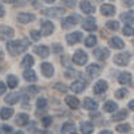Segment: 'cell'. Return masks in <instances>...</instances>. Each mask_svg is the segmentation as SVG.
I'll list each match as a JSON object with an SVG mask.
<instances>
[{"label":"cell","mask_w":134,"mask_h":134,"mask_svg":"<svg viewBox=\"0 0 134 134\" xmlns=\"http://www.w3.org/2000/svg\"><path fill=\"white\" fill-rule=\"evenodd\" d=\"M126 94H127V90H126V88H119L118 91H115V98L121 99V98H124Z\"/></svg>","instance_id":"obj_39"},{"label":"cell","mask_w":134,"mask_h":134,"mask_svg":"<svg viewBox=\"0 0 134 134\" xmlns=\"http://www.w3.org/2000/svg\"><path fill=\"white\" fill-rule=\"evenodd\" d=\"M110 46L113 47V48H118V50H121V48H124V47H125V43H124V40H122V39L114 36V38H111V39H110Z\"/></svg>","instance_id":"obj_18"},{"label":"cell","mask_w":134,"mask_h":134,"mask_svg":"<svg viewBox=\"0 0 134 134\" xmlns=\"http://www.w3.org/2000/svg\"><path fill=\"white\" fill-rule=\"evenodd\" d=\"M97 102H94V99H91V98H85V100H83V107L86 109V110H95L97 109Z\"/></svg>","instance_id":"obj_22"},{"label":"cell","mask_w":134,"mask_h":134,"mask_svg":"<svg viewBox=\"0 0 134 134\" xmlns=\"http://www.w3.org/2000/svg\"><path fill=\"white\" fill-rule=\"evenodd\" d=\"M81 130H82L83 134H90L94 130V126H93L91 122L85 121V122H82V124H81Z\"/></svg>","instance_id":"obj_20"},{"label":"cell","mask_w":134,"mask_h":134,"mask_svg":"<svg viewBox=\"0 0 134 134\" xmlns=\"http://www.w3.org/2000/svg\"><path fill=\"white\" fill-rule=\"evenodd\" d=\"M43 14L47 16H52V18H59L64 14V9L63 8H50V9H44Z\"/></svg>","instance_id":"obj_7"},{"label":"cell","mask_w":134,"mask_h":134,"mask_svg":"<svg viewBox=\"0 0 134 134\" xmlns=\"http://www.w3.org/2000/svg\"><path fill=\"white\" fill-rule=\"evenodd\" d=\"M28 121H30V117H28L27 114H24V113L19 114V115L16 117V119H15L16 125H19V126H24V125H27V122H28Z\"/></svg>","instance_id":"obj_21"},{"label":"cell","mask_w":134,"mask_h":134,"mask_svg":"<svg viewBox=\"0 0 134 134\" xmlns=\"http://www.w3.org/2000/svg\"><path fill=\"white\" fill-rule=\"evenodd\" d=\"M14 28H11L8 26H2L0 27V39L2 40H8L9 38L14 36Z\"/></svg>","instance_id":"obj_4"},{"label":"cell","mask_w":134,"mask_h":134,"mask_svg":"<svg viewBox=\"0 0 134 134\" xmlns=\"http://www.w3.org/2000/svg\"><path fill=\"white\" fill-rule=\"evenodd\" d=\"M117 131L118 133H127V131H130V125H127V124L118 125L117 126Z\"/></svg>","instance_id":"obj_37"},{"label":"cell","mask_w":134,"mask_h":134,"mask_svg":"<svg viewBox=\"0 0 134 134\" xmlns=\"http://www.w3.org/2000/svg\"><path fill=\"white\" fill-rule=\"evenodd\" d=\"M71 134H75V133H71Z\"/></svg>","instance_id":"obj_57"},{"label":"cell","mask_w":134,"mask_h":134,"mask_svg":"<svg viewBox=\"0 0 134 134\" xmlns=\"http://www.w3.org/2000/svg\"><path fill=\"white\" fill-rule=\"evenodd\" d=\"M95 43H97V38H95L94 35H90V36L85 40V44H86L87 47H93Z\"/></svg>","instance_id":"obj_36"},{"label":"cell","mask_w":134,"mask_h":134,"mask_svg":"<svg viewBox=\"0 0 134 134\" xmlns=\"http://www.w3.org/2000/svg\"><path fill=\"white\" fill-rule=\"evenodd\" d=\"M0 58H3V51H2V48H0Z\"/></svg>","instance_id":"obj_55"},{"label":"cell","mask_w":134,"mask_h":134,"mask_svg":"<svg viewBox=\"0 0 134 134\" xmlns=\"http://www.w3.org/2000/svg\"><path fill=\"white\" fill-rule=\"evenodd\" d=\"M72 60H74V63H76V64L83 66V64L87 62V55H86V52H83L82 50H78V51L72 55Z\"/></svg>","instance_id":"obj_3"},{"label":"cell","mask_w":134,"mask_h":134,"mask_svg":"<svg viewBox=\"0 0 134 134\" xmlns=\"http://www.w3.org/2000/svg\"><path fill=\"white\" fill-rule=\"evenodd\" d=\"M99 134H113L111 131H109V130H103V131H100Z\"/></svg>","instance_id":"obj_51"},{"label":"cell","mask_w":134,"mask_h":134,"mask_svg":"<svg viewBox=\"0 0 134 134\" xmlns=\"http://www.w3.org/2000/svg\"><path fill=\"white\" fill-rule=\"evenodd\" d=\"M44 2H46V3H54L55 0H44Z\"/></svg>","instance_id":"obj_54"},{"label":"cell","mask_w":134,"mask_h":134,"mask_svg":"<svg viewBox=\"0 0 134 134\" xmlns=\"http://www.w3.org/2000/svg\"><path fill=\"white\" fill-rule=\"evenodd\" d=\"M121 20L125 21L126 26H130L133 21H134V11H127V12L122 14L121 15Z\"/></svg>","instance_id":"obj_14"},{"label":"cell","mask_w":134,"mask_h":134,"mask_svg":"<svg viewBox=\"0 0 134 134\" xmlns=\"http://www.w3.org/2000/svg\"><path fill=\"white\" fill-rule=\"evenodd\" d=\"M82 38H83L82 34H81L79 31H76V32L69 34V35L66 36V40H67V43H69V44H75V43H78V42H81Z\"/></svg>","instance_id":"obj_5"},{"label":"cell","mask_w":134,"mask_h":134,"mask_svg":"<svg viewBox=\"0 0 134 134\" xmlns=\"http://www.w3.org/2000/svg\"><path fill=\"white\" fill-rule=\"evenodd\" d=\"M40 69H42L43 75H44V76H47V78H50V76L54 74V67L51 66V63H42Z\"/></svg>","instance_id":"obj_16"},{"label":"cell","mask_w":134,"mask_h":134,"mask_svg":"<svg viewBox=\"0 0 134 134\" xmlns=\"http://www.w3.org/2000/svg\"><path fill=\"white\" fill-rule=\"evenodd\" d=\"M4 91H5V85L3 82H0V95L4 94Z\"/></svg>","instance_id":"obj_48"},{"label":"cell","mask_w":134,"mask_h":134,"mask_svg":"<svg viewBox=\"0 0 134 134\" xmlns=\"http://www.w3.org/2000/svg\"><path fill=\"white\" fill-rule=\"evenodd\" d=\"M106 90H107V82H105V81H98V82L95 83L94 88H93L94 94H102V93H105Z\"/></svg>","instance_id":"obj_8"},{"label":"cell","mask_w":134,"mask_h":134,"mask_svg":"<svg viewBox=\"0 0 134 134\" xmlns=\"http://www.w3.org/2000/svg\"><path fill=\"white\" fill-rule=\"evenodd\" d=\"M118 82L121 85H130L131 83V74L130 72H122L118 78Z\"/></svg>","instance_id":"obj_19"},{"label":"cell","mask_w":134,"mask_h":134,"mask_svg":"<svg viewBox=\"0 0 134 134\" xmlns=\"http://www.w3.org/2000/svg\"><path fill=\"white\" fill-rule=\"evenodd\" d=\"M124 4L126 7H133L134 5V0H124Z\"/></svg>","instance_id":"obj_45"},{"label":"cell","mask_w":134,"mask_h":134,"mask_svg":"<svg viewBox=\"0 0 134 134\" xmlns=\"http://www.w3.org/2000/svg\"><path fill=\"white\" fill-rule=\"evenodd\" d=\"M36 106H38V109H39L40 111H44V110H46V107H47V100L44 99V98H40V99H38Z\"/></svg>","instance_id":"obj_35"},{"label":"cell","mask_w":134,"mask_h":134,"mask_svg":"<svg viewBox=\"0 0 134 134\" xmlns=\"http://www.w3.org/2000/svg\"><path fill=\"white\" fill-rule=\"evenodd\" d=\"M66 103L69 105L71 109H78V107H79V99L70 95V97L66 98Z\"/></svg>","instance_id":"obj_23"},{"label":"cell","mask_w":134,"mask_h":134,"mask_svg":"<svg viewBox=\"0 0 134 134\" xmlns=\"http://www.w3.org/2000/svg\"><path fill=\"white\" fill-rule=\"evenodd\" d=\"M126 117H127V111L126 110H119L113 115V119L114 121H122V119H125Z\"/></svg>","instance_id":"obj_31"},{"label":"cell","mask_w":134,"mask_h":134,"mask_svg":"<svg viewBox=\"0 0 134 134\" xmlns=\"http://www.w3.org/2000/svg\"><path fill=\"white\" fill-rule=\"evenodd\" d=\"M4 3H15V2H18V0H3Z\"/></svg>","instance_id":"obj_52"},{"label":"cell","mask_w":134,"mask_h":134,"mask_svg":"<svg viewBox=\"0 0 134 134\" xmlns=\"http://www.w3.org/2000/svg\"><path fill=\"white\" fill-rule=\"evenodd\" d=\"M115 109H117V103L113 102V100H107V102L103 105V110L107 111V113H113Z\"/></svg>","instance_id":"obj_28"},{"label":"cell","mask_w":134,"mask_h":134,"mask_svg":"<svg viewBox=\"0 0 134 134\" xmlns=\"http://www.w3.org/2000/svg\"><path fill=\"white\" fill-rule=\"evenodd\" d=\"M34 19H35V16H34L32 14H27V12H21L18 15V21L21 24H26V23H30V21H32Z\"/></svg>","instance_id":"obj_9"},{"label":"cell","mask_w":134,"mask_h":134,"mask_svg":"<svg viewBox=\"0 0 134 134\" xmlns=\"http://www.w3.org/2000/svg\"><path fill=\"white\" fill-rule=\"evenodd\" d=\"M129 60H130V52H121L115 55V58H114V63L118 66H126Z\"/></svg>","instance_id":"obj_2"},{"label":"cell","mask_w":134,"mask_h":134,"mask_svg":"<svg viewBox=\"0 0 134 134\" xmlns=\"http://www.w3.org/2000/svg\"><path fill=\"white\" fill-rule=\"evenodd\" d=\"M35 52H36L38 55H40V58H47L48 54H50V50H48V47H46V46H39V47L35 48Z\"/></svg>","instance_id":"obj_24"},{"label":"cell","mask_w":134,"mask_h":134,"mask_svg":"<svg viewBox=\"0 0 134 134\" xmlns=\"http://www.w3.org/2000/svg\"><path fill=\"white\" fill-rule=\"evenodd\" d=\"M81 9L83 11V14H91L95 11L94 5L90 3V2H87V0H83V2H81Z\"/></svg>","instance_id":"obj_11"},{"label":"cell","mask_w":134,"mask_h":134,"mask_svg":"<svg viewBox=\"0 0 134 134\" xmlns=\"http://www.w3.org/2000/svg\"><path fill=\"white\" fill-rule=\"evenodd\" d=\"M30 35H31V38H32L34 40H39V39H40V32H39V31L34 30V31L30 32Z\"/></svg>","instance_id":"obj_42"},{"label":"cell","mask_w":134,"mask_h":134,"mask_svg":"<svg viewBox=\"0 0 134 134\" xmlns=\"http://www.w3.org/2000/svg\"><path fill=\"white\" fill-rule=\"evenodd\" d=\"M106 27H107L109 30H111V31L119 30V24H118V21H115V20H109L107 23H106Z\"/></svg>","instance_id":"obj_32"},{"label":"cell","mask_w":134,"mask_h":134,"mask_svg":"<svg viewBox=\"0 0 134 134\" xmlns=\"http://www.w3.org/2000/svg\"><path fill=\"white\" fill-rule=\"evenodd\" d=\"M7 103H9V105H14V103H16L18 100H19V94H16V93H11V94H8L7 95V98L4 99Z\"/></svg>","instance_id":"obj_27"},{"label":"cell","mask_w":134,"mask_h":134,"mask_svg":"<svg viewBox=\"0 0 134 134\" xmlns=\"http://www.w3.org/2000/svg\"><path fill=\"white\" fill-rule=\"evenodd\" d=\"M4 14H5V11H4V8H3V5L0 4V18H3L4 16Z\"/></svg>","instance_id":"obj_49"},{"label":"cell","mask_w":134,"mask_h":134,"mask_svg":"<svg viewBox=\"0 0 134 134\" xmlns=\"http://www.w3.org/2000/svg\"><path fill=\"white\" fill-rule=\"evenodd\" d=\"M52 52H55V54L62 52V46H60V44H54V46H52Z\"/></svg>","instance_id":"obj_43"},{"label":"cell","mask_w":134,"mask_h":134,"mask_svg":"<svg viewBox=\"0 0 134 134\" xmlns=\"http://www.w3.org/2000/svg\"><path fill=\"white\" fill-rule=\"evenodd\" d=\"M12 114H14V109H11V107H3L2 113H0L3 119H8L9 117H12Z\"/></svg>","instance_id":"obj_29"},{"label":"cell","mask_w":134,"mask_h":134,"mask_svg":"<svg viewBox=\"0 0 134 134\" xmlns=\"http://www.w3.org/2000/svg\"><path fill=\"white\" fill-rule=\"evenodd\" d=\"M28 91H31V93H38L39 91V87H36V86H31V87H28Z\"/></svg>","instance_id":"obj_46"},{"label":"cell","mask_w":134,"mask_h":134,"mask_svg":"<svg viewBox=\"0 0 134 134\" xmlns=\"http://www.w3.org/2000/svg\"><path fill=\"white\" fill-rule=\"evenodd\" d=\"M62 130L63 131H70V133H74L75 131V125L72 122H66V124L62 126Z\"/></svg>","instance_id":"obj_34"},{"label":"cell","mask_w":134,"mask_h":134,"mask_svg":"<svg viewBox=\"0 0 134 134\" xmlns=\"http://www.w3.org/2000/svg\"><path fill=\"white\" fill-rule=\"evenodd\" d=\"M23 76H24V79L28 81V82H35L36 81V74L34 70H26L23 72Z\"/></svg>","instance_id":"obj_26"},{"label":"cell","mask_w":134,"mask_h":134,"mask_svg":"<svg viewBox=\"0 0 134 134\" xmlns=\"http://www.w3.org/2000/svg\"><path fill=\"white\" fill-rule=\"evenodd\" d=\"M87 72H88V75H91V76H97L100 72V67L98 64H90L87 67Z\"/></svg>","instance_id":"obj_25"},{"label":"cell","mask_w":134,"mask_h":134,"mask_svg":"<svg viewBox=\"0 0 134 134\" xmlns=\"http://www.w3.org/2000/svg\"><path fill=\"white\" fill-rule=\"evenodd\" d=\"M129 109L134 111V100H130V102H129Z\"/></svg>","instance_id":"obj_50"},{"label":"cell","mask_w":134,"mask_h":134,"mask_svg":"<svg viewBox=\"0 0 134 134\" xmlns=\"http://www.w3.org/2000/svg\"><path fill=\"white\" fill-rule=\"evenodd\" d=\"M15 134H24V133H23V131H16Z\"/></svg>","instance_id":"obj_56"},{"label":"cell","mask_w":134,"mask_h":134,"mask_svg":"<svg viewBox=\"0 0 134 134\" xmlns=\"http://www.w3.org/2000/svg\"><path fill=\"white\" fill-rule=\"evenodd\" d=\"M63 3H64L67 7H71V8H72V7L75 5V0H63Z\"/></svg>","instance_id":"obj_44"},{"label":"cell","mask_w":134,"mask_h":134,"mask_svg":"<svg viewBox=\"0 0 134 134\" xmlns=\"http://www.w3.org/2000/svg\"><path fill=\"white\" fill-rule=\"evenodd\" d=\"M82 27H83V30H86V31H95V30H97L95 19H94V18H87V19H85L83 23H82Z\"/></svg>","instance_id":"obj_6"},{"label":"cell","mask_w":134,"mask_h":134,"mask_svg":"<svg viewBox=\"0 0 134 134\" xmlns=\"http://www.w3.org/2000/svg\"><path fill=\"white\" fill-rule=\"evenodd\" d=\"M124 34L126 36H134V28L130 27V26H125L124 28Z\"/></svg>","instance_id":"obj_38"},{"label":"cell","mask_w":134,"mask_h":134,"mask_svg":"<svg viewBox=\"0 0 134 134\" xmlns=\"http://www.w3.org/2000/svg\"><path fill=\"white\" fill-rule=\"evenodd\" d=\"M3 130H4V133H7V134L12 133V127H11V126H7V125L3 126Z\"/></svg>","instance_id":"obj_47"},{"label":"cell","mask_w":134,"mask_h":134,"mask_svg":"<svg viewBox=\"0 0 134 134\" xmlns=\"http://www.w3.org/2000/svg\"><path fill=\"white\" fill-rule=\"evenodd\" d=\"M42 134H51V131H47V130H44V131H42Z\"/></svg>","instance_id":"obj_53"},{"label":"cell","mask_w":134,"mask_h":134,"mask_svg":"<svg viewBox=\"0 0 134 134\" xmlns=\"http://www.w3.org/2000/svg\"><path fill=\"white\" fill-rule=\"evenodd\" d=\"M100 12L105 16H113L115 14V7L111 5V4H103L100 7Z\"/></svg>","instance_id":"obj_10"},{"label":"cell","mask_w":134,"mask_h":134,"mask_svg":"<svg viewBox=\"0 0 134 134\" xmlns=\"http://www.w3.org/2000/svg\"><path fill=\"white\" fill-rule=\"evenodd\" d=\"M7 82H8V87H9V88H14V87H16V85H18V79H16L15 75H9V76L7 78Z\"/></svg>","instance_id":"obj_33"},{"label":"cell","mask_w":134,"mask_h":134,"mask_svg":"<svg viewBox=\"0 0 134 134\" xmlns=\"http://www.w3.org/2000/svg\"><path fill=\"white\" fill-rule=\"evenodd\" d=\"M86 88V83H83L82 81H75L71 83V90L74 93H83Z\"/></svg>","instance_id":"obj_12"},{"label":"cell","mask_w":134,"mask_h":134,"mask_svg":"<svg viewBox=\"0 0 134 134\" xmlns=\"http://www.w3.org/2000/svg\"><path fill=\"white\" fill-rule=\"evenodd\" d=\"M76 23H78V16H69L62 21V26H63V28H70V27L75 26Z\"/></svg>","instance_id":"obj_15"},{"label":"cell","mask_w":134,"mask_h":134,"mask_svg":"<svg viewBox=\"0 0 134 134\" xmlns=\"http://www.w3.org/2000/svg\"><path fill=\"white\" fill-rule=\"evenodd\" d=\"M54 31V24L51 21H43L42 23V35L47 36Z\"/></svg>","instance_id":"obj_13"},{"label":"cell","mask_w":134,"mask_h":134,"mask_svg":"<svg viewBox=\"0 0 134 134\" xmlns=\"http://www.w3.org/2000/svg\"><path fill=\"white\" fill-rule=\"evenodd\" d=\"M55 88H57V90H59V91H62V93H66L67 90H69V88H67V86L63 85V83H57V85H55Z\"/></svg>","instance_id":"obj_41"},{"label":"cell","mask_w":134,"mask_h":134,"mask_svg":"<svg viewBox=\"0 0 134 134\" xmlns=\"http://www.w3.org/2000/svg\"><path fill=\"white\" fill-rule=\"evenodd\" d=\"M34 63H35V60H34V58L31 57V55H26L24 59L21 60L20 66H21V67H31Z\"/></svg>","instance_id":"obj_30"},{"label":"cell","mask_w":134,"mask_h":134,"mask_svg":"<svg viewBox=\"0 0 134 134\" xmlns=\"http://www.w3.org/2000/svg\"><path fill=\"white\" fill-rule=\"evenodd\" d=\"M94 55L99 60H105V59H107V57L110 55V51L107 48H98V50L94 51Z\"/></svg>","instance_id":"obj_17"},{"label":"cell","mask_w":134,"mask_h":134,"mask_svg":"<svg viewBox=\"0 0 134 134\" xmlns=\"http://www.w3.org/2000/svg\"><path fill=\"white\" fill-rule=\"evenodd\" d=\"M28 47V40L24 39V40H15V42H9L7 44V48L9 51L11 55H18V54H21V52H24Z\"/></svg>","instance_id":"obj_1"},{"label":"cell","mask_w":134,"mask_h":134,"mask_svg":"<svg viewBox=\"0 0 134 134\" xmlns=\"http://www.w3.org/2000/svg\"><path fill=\"white\" fill-rule=\"evenodd\" d=\"M51 122H52V118H51V117H44V118L42 119V125H43L44 127H48V126L51 125Z\"/></svg>","instance_id":"obj_40"}]
</instances>
